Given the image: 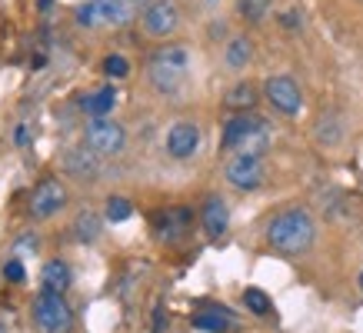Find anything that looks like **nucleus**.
<instances>
[{
	"instance_id": "obj_9",
	"label": "nucleus",
	"mask_w": 363,
	"mask_h": 333,
	"mask_svg": "<svg viewBox=\"0 0 363 333\" xmlns=\"http://www.w3.org/2000/svg\"><path fill=\"white\" fill-rule=\"evenodd\" d=\"M177 27H180V11L174 0H160L143 11V33H150V37H170Z\"/></svg>"
},
{
	"instance_id": "obj_27",
	"label": "nucleus",
	"mask_w": 363,
	"mask_h": 333,
	"mask_svg": "<svg viewBox=\"0 0 363 333\" xmlns=\"http://www.w3.org/2000/svg\"><path fill=\"white\" fill-rule=\"evenodd\" d=\"M280 21H284L286 30H297V27H300V13H297V11H286Z\"/></svg>"
},
{
	"instance_id": "obj_25",
	"label": "nucleus",
	"mask_w": 363,
	"mask_h": 333,
	"mask_svg": "<svg viewBox=\"0 0 363 333\" xmlns=\"http://www.w3.org/2000/svg\"><path fill=\"white\" fill-rule=\"evenodd\" d=\"M104 70H107L111 77H127V74H130V64H127V57L111 54L107 60H104Z\"/></svg>"
},
{
	"instance_id": "obj_4",
	"label": "nucleus",
	"mask_w": 363,
	"mask_h": 333,
	"mask_svg": "<svg viewBox=\"0 0 363 333\" xmlns=\"http://www.w3.org/2000/svg\"><path fill=\"white\" fill-rule=\"evenodd\" d=\"M33 323L40 333H70L74 330V310L64 300V293L40 290L33 297Z\"/></svg>"
},
{
	"instance_id": "obj_26",
	"label": "nucleus",
	"mask_w": 363,
	"mask_h": 333,
	"mask_svg": "<svg viewBox=\"0 0 363 333\" xmlns=\"http://www.w3.org/2000/svg\"><path fill=\"white\" fill-rule=\"evenodd\" d=\"M4 277L11 280V283H21V280H23V266H21V260H11V264H4Z\"/></svg>"
},
{
	"instance_id": "obj_17",
	"label": "nucleus",
	"mask_w": 363,
	"mask_h": 333,
	"mask_svg": "<svg viewBox=\"0 0 363 333\" xmlns=\"http://www.w3.org/2000/svg\"><path fill=\"white\" fill-rule=\"evenodd\" d=\"M100 230H104V220L94 210H80L74 217V237H77L80 244H94L100 237Z\"/></svg>"
},
{
	"instance_id": "obj_13",
	"label": "nucleus",
	"mask_w": 363,
	"mask_h": 333,
	"mask_svg": "<svg viewBox=\"0 0 363 333\" xmlns=\"http://www.w3.org/2000/svg\"><path fill=\"white\" fill-rule=\"evenodd\" d=\"M200 220H203L207 237H213V240H217V237H223V233H227V227H230V210H227V203H223L220 197H207Z\"/></svg>"
},
{
	"instance_id": "obj_30",
	"label": "nucleus",
	"mask_w": 363,
	"mask_h": 333,
	"mask_svg": "<svg viewBox=\"0 0 363 333\" xmlns=\"http://www.w3.org/2000/svg\"><path fill=\"white\" fill-rule=\"evenodd\" d=\"M47 7H50V0H40V11H47Z\"/></svg>"
},
{
	"instance_id": "obj_28",
	"label": "nucleus",
	"mask_w": 363,
	"mask_h": 333,
	"mask_svg": "<svg viewBox=\"0 0 363 333\" xmlns=\"http://www.w3.org/2000/svg\"><path fill=\"white\" fill-rule=\"evenodd\" d=\"M27 140H30V127H27V123H21V127H17V133H13V144L23 147Z\"/></svg>"
},
{
	"instance_id": "obj_15",
	"label": "nucleus",
	"mask_w": 363,
	"mask_h": 333,
	"mask_svg": "<svg viewBox=\"0 0 363 333\" xmlns=\"http://www.w3.org/2000/svg\"><path fill=\"white\" fill-rule=\"evenodd\" d=\"M40 283H44V290H50V293H64V290L70 287V266H67L64 260H50V264H44V270H40Z\"/></svg>"
},
{
	"instance_id": "obj_10",
	"label": "nucleus",
	"mask_w": 363,
	"mask_h": 333,
	"mask_svg": "<svg viewBox=\"0 0 363 333\" xmlns=\"http://www.w3.org/2000/svg\"><path fill=\"white\" fill-rule=\"evenodd\" d=\"M197 147H200V127L197 123L180 120L167 130V154L174 157V160H187V157H194L197 154Z\"/></svg>"
},
{
	"instance_id": "obj_11",
	"label": "nucleus",
	"mask_w": 363,
	"mask_h": 333,
	"mask_svg": "<svg viewBox=\"0 0 363 333\" xmlns=\"http://www.w3.org/2000/svg\"><path fill=\"white\" fill-rule=\"evenodd\" d=\"M260 127H267V120L253 117V113H237V117H230V120L223 123V147L227 150H240Z\"/></svg>"
},
{
	"instance_id": "obj_21",
	"label": "nucleus",
	"mask_w": 363,
	"mask_h": 333,
	"mask_svg": "<svg viewBox=\"0 0 363 333\" xmlns=\"http://www.w3.org/2000/svg\"><path fill=\"white\" fill-rule=\"evenodd\" d=\"M237 7L250 23H260L267 17V11H270V0H237Z\"/></svg>"
},
{
	"instance_id": "obj_14",
	"label": "nucleus",
	"mask_w": 363,
	"mask_h": 333,
	"mask_svg": "<svg viewBox=\"0 0 363 333\" xmlns=\"http://www.w3.org/2000/svg\"><path fill=\"white\" fill-rule=\"evenodd\" d=\"M113 103H117V90L100 87V90H94V94H87V97L80 100V111L87 113V117H94V120H104V117L113 111Z\"/></svg>"
},
{
	"instance_id": "obj_6",
	"label": "nucleus",
	"mask_w": 363,
	"mask_h": 333,
	"mask_svg": "<svg viewBox=\"0 0 363 333\" xmlns=\"http://www.w3.org/2000/svg\"><path fill=\"white\" fill-rule=\"evenodd\" d=\"M264 160L253 154H233L230 164H227V180H230L237 190H257L264 187Z\"/></svg>"
},
{
	"instance_id": "obj_2",
	"label": "nucleus",
	"mask_w": 363,
	"mask_h": 333,
	"mask_svg": "<svg viewBox=\"0 0 363 333\" xmlns=\"http://www.w3.org/2000/svg\"><path fill=\"white\" fill-rule=\"evenodd\" d=\"M187 67H190L187 47L167 44V47H157L154 50L150 64H147V77H150L154 90H160V94H177V90L184 87Z\"/></svg>"
},
{
	"instance_id": "obj_22",
	"label": "nucleus",
	"mask_w": 363,
	"mask_h": 333,
	"mask_svg": "<svg viewBox=\"0 0 363 333\" xmlns=\"http://www.w3.org/2000/svg\"><path fill=\"white\" fill-rule=\"evenodd\" d=\"M243 303H247V310H253L257 317H267V313L274 310V307H270V297H267L264 290H247V293H243Z\"/></svg>"
},
{
	"instance_id": "obj_19",
	"label": "nucleus",
	"mask_w": 363,
	"mask_h": 333,
	"mask_svg": "<svg viewBox=\"0 0 363 333\" xmlns=\"http://www.w3.org/2000/svg\"><path fill=\"white\" fill-rule=\"evenodd\" d=\"M250 57H253L250 37H233L230 44H227V50H223V60H227V67H233V70L247 67L250 64Z\"/></svg>"
},
{
	"instance_id": "obj_20",
	"label": "nucleus",
	"mask_w": 363,
	"mask_h": 333,
	"mask_svg": "<svg viewBox=\"0 0 363 333\" xmlns=\"http://www.w3.org/2000/svg\"><path fill=\"white\" fill-rule=\"evenodd\" d=\"M64 164L74 177H94V174H97V157L90 154L87 147H84V150H70Z\"/></svg>"
},
{
	"instance_id": "obj_31",
	"label": "nucleus",
	"mask_w": 363,
	"mask_h": 333,
	"mask_svg": "<svg viewBox=\"0 0 363 333\" xmlns=\"http://www.w3.org/2000/svg\"><path fill=\"white\" fill-rule=\"evenodd\" d=\"M360 290H363V270H360Z\"/></svg>"
},
{
	"instance_id": "obj_18",
	"label": "nucleus",
	"mask_w": 363,
	"mask_h": 333,
	"mask_svg": "<svg viewBox=\"0 0 363 333\" xmlns=\"http://www.w3.org/2000/svg\"><path fill=\"white\" fill-rule=\"evenodd\" d=\"M194 327L207 333H227L233 327V320L227 310H200V313H194Z\"/></svg>"
},
{
	"instance_id": "obj_8",
	"label": "nucleus",
	"mask_w": 363,
	"mask_h": 333,
	"mask_svg": "<svg viewBox=\"0 0 363 333\" xmlns=\"http://www.w3.org/2000/svg\"><path fill=\"white\" fill-rule=\"evenodd\" d=\"M67 203V190L60 180H40L37 190L30 193V217L37 220H47V217H54L57 210H64Z\"/></svg>"
},
{
	"instance_id": "obj_24",
	"label": "nucleus",
	"mask_w": 363,
	"mask_h": 333,
	"mask_svg": "<svg viewBox=\"0 0 363 333\" xmlns=\"http://www.w3.org/2000/svg\"><path fill=\"white\" fill-rule=\"evenodd\" d=\"M317 130H320L317 133L320 144H337V140H340V120H337V117H323Z\"/></svg>"
},
{
	"instance_id": "obj_1",
	"label": "nucleus",
	"mask_w": 363,
	"mask_h": 333,
	"mask_svg": "<svg viewBox=\"0 0 363 333\" xmlns=\"http://www.w3.org/2000/svg\"><path fill=\"white\" fill-rule=\"evenodd\" d=\"M313 237H317L313 217H310L307 210H300V207L284 210L267 227V240H270V247L280 250V254H303V250L313 247Z\"/></svg>"
},
{
	"instance_id": "obj_12",
	"label": "nucleus",
	"mask_w": 363,
	"mask_h": 333,
	"mask_svg": "<svg viewBox=\"0 0 363 333\" xmlns=\"http://www.w3.org/2000/svg\"><path fill=\"white\" fill-rule=\"evenodd\" d=\"M194 223V213L187 207H170L157 217V237L160 240H177V237H184L187 227Z\"/></svg>"
},
{
	"instance_id": "obj_16",
	"label": "nucleus",
	"mask_w": 363,
	"mask_h": 333,
	"mask_svg": "<svg viewBox=\"0 0 363 333\" xmlns=\"http://www.w3.org/2000/svg\"><path fill=\"white\" fill-rule=\"evenodd\" d=\"M223 103L230 107V111H240V113H250L253 103H257V87L240 80V84H233L227 94H223Z\"/></svg>"
},
{
	"instance_id": "obj_3",
	"label": "nucleus",
	"mask_w": 363,
	"mask_h": 333,
	"mask_svg": "<svg viewBox=\"0 0 363 333\" xmlns=\"http://www.w3.org/2000/svg\"><path fill=\"white\" fill-rule=\"evenodd\" d=\"M137 17V0H84L74 7V21L80 27H127Z\"/></svg>"
},
{
	"instance_id": "obj_29",
	"label": "nucleus",
	"mask_w": 363,
	"mask_h": 333,
	"mask_svg": "<svg viewBox=\"0 0 363 333\" xmlns=\"http://www.w3.org/2000/svg\"><path fill=\"white\" fill-rule=\"evenodd\" d=\"M154 4H160V0H137V7H143V11H147V7H154Z\"/></svg>"
},
{
	"instance_id": "obj_7",
	"label": "nucleus",
	"mask_w": 363,
	"mask_h": 333,
	"mask_svg": "<svg viewBox=\"0 0 363 333\" xmlns=\"http://www.w3.org/2000/svg\"><path fill=\"white\" fill-rule=\"evenodd\" d=\"M267 100L274 103V111L286 113V117L300 113V107H303V94H300L297 80L286 77V74H280V77H270V80H267Z\"/></svg>"
},
{
	"instance_id": "obj_5",
	"label": "nucleus",
	"mask_w": 363,
	"mask_h": 333,
	"mask_svg": "<svg viewBox=\"0 0 363 333\" xmlns=\"http://www.w3.org/2000/svg\"><path fill=\"white\" fill-rule=\"evenodd\" d=\"M123 144H127V133H123L121 123L113 120H90L84 127V147H87L90 154H100V157H113L121 154Z\"/></svg>"
},
{
	"instance_id": "obj_23",
	"label": "nucleus",
	"mask_w": 363,
	"mask_h": 333,
	"mask_svg": "<svg viewBox=\"0 0 363 333\" xmlns=\"http://www.w3.org/2000/svg\"><path fill=\"white\" fill-rule=\"evenodd\" d=\"M130 213H133L130 200H123V197H111V200H107V220H111V223H123Z\"/></svg>"
}]
</instances>
